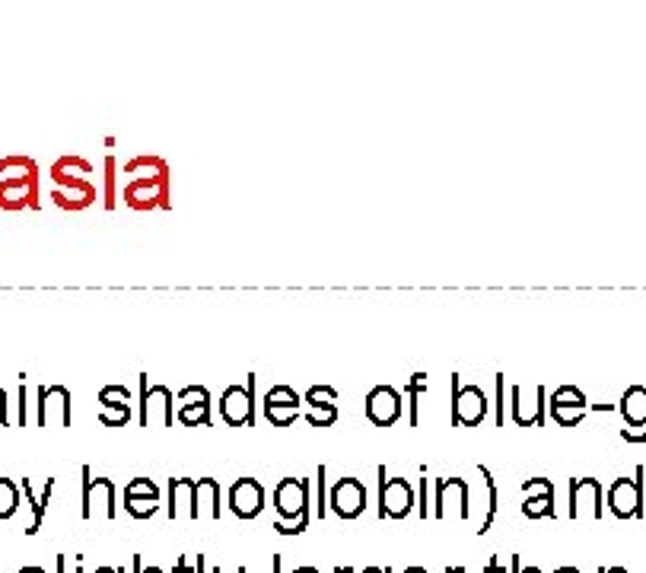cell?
Instances as JSON below:
<instances>
[{
    "label": "cell",
    "mask_w": 646,
    "mask_h": 573,
    "mask_svg": "<svg viewBox=\"0 0 646 573\" xmlns=\"http://www.w3.org/2000/svg\"><path fill=\"white\" fill-rule=\"evenodd\" d=\"M510 418L516 427H545V386L516 382L510 392Z\"/></svg>",
    "instance_id": "cell-10"
},
{
    "label": "cell",
    "mask_w": 646,
    "mask_h": 573,
    "mask_svg": "<svg viewBox=\"0 0 646 573\" xmlns=\"http://www.w3.org/2000/svg\"><path fill=\"white\" fill-rule=\"evenodd\" d=\"M125 510L134 519H150V516H156V510H160V500H125Z\"/></svg>",
    "instance_id": "cell-35"
},
{
    "label": "cell",
    "mask_w": 646,
    "mask_h": 573,
    "mask_svg": "<svg viewBox=\"0 0 646 573\" xmlns=\"http://www.w3.org/2000/svg\"><path fill=\"white\" fill-rule=\"evenodd\" d=\"M325 475H328V468L319 465L316 468V516L325 519L328 516V488H325Z\"/></svg>",
    "instance_id": "cell-34"
},
{
    "label": "cell",
    "mask_w": 646,
    "mask_h": 573,
    "mask_svg": "<svg viewBox=\"0 0 646 573\" xmlns=\"http://www.w3.org/2000/svg\"><path fill=\"white\" fill-rule=\"evenodd\" d=\"M338 421V408H319V411H306V424L309 427H331Z\"/></svg>",
    "instance_id": "cell-37"
},
{
    "label": "cell",
    "mask_w": 646,
    "mask_h": 573,
    "mask_svg": "<svg viewBox=\"0 0 646 573\" xmlns=\"http://www.w3.org/2000/svg\"><path fill=\"white\" fill-rule=\"evenodd\" d=\"M548 411H551V418L561 424V427H576V424L583 421V414L589 411V402H586V395L576 389V386H561V389L551 392Z\"/></svg>",
    "instance_id": "cell-16"
},
{
    "label": "cell",
    "mask_w": 646,
    "mask_h": 573,
    "mask_svg": "<svg viewBox=\"0 0 646 573\" xmlns=\"http://www.w3.org/2000/svg\"><path fill=\"white\" fill-rule=\"evenodd\" d=\"M58 573H67V554H58Z\"/></svg>",
    "instance_id": "cell-49"
},
{
    "label": "cell",
    "mask_w": 646,
    "mask_h": 573,
    "mask_svg": "<svg viewBox=\"0 0 646 573\" xmlns=\"http://www.w3.org/2000/svg\"><path fill=\"white\" fill-rule=\"evenodd\" d=\"M20 488H23V494H26V500H29V507H32V523H29L26 535H36V532L42 529V523H45V510H48V503H51V494H55V488H58V481H55V478H45L39 494H36V488H32L29 478L20 481Z\"/></svg>",
    "instance_id": "cell-22"
},
{
    "label": "cell",
    "mask_w": 646,
    "mask_h": 573,
    "mask_svg": "<svg viewBox=\"0 0 646 573\" xmlns=\"http://www.w3.org/2000/svg\"><path fill=\"white\" fill-rule=\"evenodd\" d=\"M522 494H526V503H522V516L526 519H554V484L548 478H529L522 481Z\"/></svg>",
    "instance_id": "cell-21"
},
{
    "label": "cell",
    "mask_w": 646,
    "mask_h": 573,
    "mask_svg": "<svg viewBox=\"0 0 646 573\" xmlns=\"http://www.w3.org/2000/svg\"><path fill=\"white\" fill-rule=\"evenodd\" d=\"M478 475L484 478L487 503H484V519H481V526L475 532L487 535V532H491V526H494V516H497V484H494V475H491V468H487V465H478Z\"/></svg>",
    "instance_id": "cell-26"
},
{
    "label": "cell",
    "mask_w": 646,
    "mask_h": 573,
    "mask_svg": "<svg viewBox=\"0 0 646 573\" xmlns=\"http://www.w3.org/2000/svg\"><path fill=\"white\" fill-rule=\"evenodd\" d=\"M271 573H284V558H281V554H274V558H271Z\"/></svg>",
    "instance_id": "cell-48"
},
{
    "label": "cell",
    "mask_w": 646,
    "mask_h": 573,
    "mask_svg": "<svg viewBox=\"0 0 646 573\" xmlns=\"http://www.w3.org/2000/svg\"><path fill=\"white\" fill-rule=\"evenodd\" d=\"M125 172L131 179H160L169 172L166 160H160V156H137V160H131L125 166Z\"/></svg>",
    "instance_id": "cell-27"
},
{
    "label": "cell",
    "mask_w": 646,
    "mask_h": 573,
    "mask_svg": "<svg viewBox=\"0 0 646 573\" xmlns=\"http://www.w3.org/2000/svg\"><path fill=\"white\" fill-rule=\"evenodd\" d=\"M80 475H83L80 516L86 519V523H112L115 519V481L112 478H93L90 465H83Z\"/></svg>",
    "instance_id": "cell-3"
},
{
    "label": "cell",
    "mask_w": 646,
    "mask_h": 573,
    "mask_svg": "<svg viewBox=\"0 0 646 573\" xmlns=\"http://www.w3.org/2000/svg\"><path fill=\"white\" fill-rule=\"evenodd\" d=\"M99 421L106 427H125L131 421V405H118V408H102Z\"/></svg>",
    "instance_id": "cell-33"
},
{
    "label": "cell",
    "mask_w": 646,
    "mask_h": 573,
    "mask_svg": "<svg viewBox=\"0 0 646 573\" xmlns=\"http://www.w3.org/2000/svg\"><path fill=\"white\" fill-rule=\"evenodd\" d=\"M643 475L646 468L637 465V478H618L608 491V510L618 519H634L643 516Z\"/></svg>",
    "instance_id": "cell-12"
},
{
    "label": "cell",
    "mask_w": 646,
    "mask_h": 573,
    "mask_svg": "<svg viewBox=\"0 0 646 573\" xmlns=\"http://www.w3.org/2000/svg\"><path fill=\"white\" fill-rule=\"evenodd\" d=\"M176 418L182 427H207L211 424V392L204 386H185L179 392Z\"/></svg>",
    "instance_id": "cell-20"
},
{
    "label": "cell",
    "mask_w": 646,
    "mask_h": 573,
    "mask_svg": "<svg viewBox=\"0 0 646 573\" xmlns=\"http://www.w3.org/2000/svg\"><path fill=\"white\" fill-rule=\"evenodd\" d=\"M401 573H430V570H424V567H408V570H401Z\"/></svg>",
    "instance_id": "cell-56"
},
{
    "label": "cell",
    "mask_w": 646,
    "mask_h": 573,
    "mask_svg": "<svg viewBox=\"0 0 646 573\" xmlns=\"http://www.w3.org/2000/svg\"><path fill=\"white\" fill-rule=\"evenodd\" d=\"M176 573H207V558H204V554H195V561L179 558L176 561Z\"/></svg>",
    "instance_id": "cell-41"
},
{
    "label": "cell",
    "mask_w": 646,
    "mask_h": 573,
    "mask_svg": "<svg viewBox=\"0 0 646 573\" xmlns=\"http://www.w3.org/2000/svg\"><path fill=\"white\" fill-rule=\"evenodd\" d=\"M602 484L599 478H573L570 481V516L573 519H599L602 516Z\"/></svg>",
    "instance_id": "cell-17"
},
{
    "label": "cell",
    "mask_w": 646,
    "mask_h": 573,
    "mask_svg": "<svg viewBox=\"0 0 646 573\" xmlns=\"http://www.w3.org/2000/svg\"><path fill=\"white\" fill-rule=\"evenodd\" d=\"M554 573H580V570H576V567H557Z\"/></svg>",
    "instance_id": "cell-57"
},
{
    "label": "cell",
    "mask_w": 646,
    "mask_h": 573,
    "mask_svg": "<svg viewBox=\"0 0 646 573\" xmlns=\"http://www.w3.org/2000/svg\"><path fill=\"white\" fill-rule=\"evenodd\" d=\"M599 573H627V570L624 567H602Z\"/></svg>",
    "instance_id": "cell-54"
},
{
    "label": "cell",
    "mask_w": 646,
    "mask_h": 573,
    "mask_svg": "<svg viewBox=\"0 0 646 573\" xmlns=\"http://www.w3.org/2000/svg\"><path fill=\"white\" fill-rule=\"evenodd\" d=\"M366 510V484L360 478H338L328 491V513L357 519Z\"/></svg>",
    "instance_id": "cell-13"
},
{
    "label": "cell",
    "mask_w": 646,
    "mask_h": 573,
    "mask_svg": "<svg viewBox=\"0 0 646 573\" xmlns=\"http://www.w3.org/2000/svg\"><path fill=\"white\" fill-rule=\"evenodd\" d=\"M106 207L109 211L115 207V160H112V153L106 156Z\"/></svg>",
    "instance_id": "cell-42"
},
{
    "label": "cell",
    "mask_w": 646,
    "mask_h": 573,
    "mask_svg": "<svg viewBox=\"0 0 646 573\" xmlns=\"http://www.w3.org/2000/svg\"><path fill=\"white\" fill-rule=\"evenodd\" d=\"M16 398H20V418H16V424L26 427V424H29V389H26V376H20V389H16Z\"/></svg>",
    "instance_id": "cell-40"
},
{
    "label": "cell",
    "mask_w": 646,
    "mask_h": 573,
    "mask_svg": "<svg viewBox=\"0 0 646 573\" xmlns=\"http://www.w3.org/2000/svg\"><path fill=\"white\" fill-rule=\"evenodd\" d=\"M137 386H141V414H137L141 427H172V421H176L172 392L166 386H150L147 373L137 376Z\"/></svg>",
    "instance_id": "cell-6"
},
{
    "label": "cell",
    "mask_w": 646,
    "mask_h": 573,
    "mask_svg": "<svg viewBox=\"0 0 646 573\" xmlns=\"http://www.w3.org/2000/svg\"><path fill=\"white\" fill-rule=\"evenodd\" d=\"M357 573H392L389 567H366V570H357Z\"/></svg>",
    "instance_id": "cell-50"
},
{
    "label": "cell",
    "mask_w": 646,
    "mask_h": 573,
    "mask_svg": "<svg viewBox=\"0 0 646 573\" xmlns=\"http://www.w3.org/2000/svg\"><path fill=\"white\" fill-rule=\"evenodd\" d=\"M494 386H497L494 421H497V424H503V421H506V405H510V402H506V376H503V373H497V376H494Z\"/></svg>",
    "instance_id": "cell-36"
},
{
    "label": "cell",
    "mask_w": 646,
    "mask_h": 573,
    "mask_svg": "<svg viewBox=\"0 0 646 573\" xmlns=\"http://www.w3.org/2000/svg\"><path fill=\"white\" fill-rule=\"evenodd\" d=\"M0 211H39V172L0 179Z\"/></svg>",
    "instance_id": "cell-11"
},
{
    "label": "cell",
    "mask_w": 646,
    "mask_h": 573,
    "mask_svg": "<svg viewBox=\"0 0 646 573\" xmlns=\"http://www.w3.org/2000/svg\"><path fill=\"white\" fill-rule=\"evenodd\" d=\"M20 503H23L20 481L0 478V519H13L16 513H20Z\"/></svg>",
    "instance_id": "cell-28"
},
{
    "label": "cell",
    "mask_w": 646,
    "mask_h": 573,
    "mask_svg": "<svg viewBox=\"0 0 646 573\" xmlns=\"http://www.w3.org/2000/svg\"><path fill=\"white\" fill-rule=\"evenodd\" d=\"M23 172H39L36 160H29V156H7V160H0V176H23Z\"/></svg>",
    "instance_id": "cell-31"
},
{
    "label": "cell",
    "mask_w": 646,
    "mask_h": 573,
    "mask_svg": "<svg viewBox=\"0 0 646 573\" xmlns=\"http://www.w3.org/2000/svg\"><path fill=\"white\" fill-rule=\"evenodd\" d=\"M621 418L627 427H646V386H631L624 392Z\"/></svg>",
    "instance_id": "cell-25"
},
{
    "label": "cell",
    "mask_w": 646,
    "mask_h": 573,
    "mask_svg": "<svg viewBox=\"0 0 646 573\" xmlns=\"http://www.w3.org/2000/svg\"><path fill=\"white\" fill-rule=\"evenodd\" d=\"M255 386H258V376L249 373L246 386H230L220 395V418L230 427L255 424Z\"/></svg>",
    "instance_id": "cell-7"
},
{
    "label": "cell",
    "mask_w": 646,
    "mask_h": 573,
    "mask_svg": "<svg viewBox=\"0 0 646 573\" xmlns=\"http://www.w3.org/2000/svg\"><path fill=\"white\" fill-rule=\"evenodd\" d=\"M99 405H102V408L131 405V392H128V386H102V389H99Z\"/></svg>",
    "instance_id": "cell-32"
},
{
    "label": "cell",
    "mask_w": 646,
    "mask_h": 573,
    "mask_svg": "<svg viewBox=\"0 0 646 573\" xmlns=\"http://www.w3.org/2000/svg\"><path fill=\"white\" fill-rule=\"evenodd\" d=\"M226 503H230V513L236 519H255L265 510V488H261L255 478H239V481H233Z\"/></svg>",
    "instance_id": "cell-19"
},
{
    "label": "cell",
    "mask_w": 646,
    "mask_h": 573,
    "mask_svg": "<svg viewBox=\"0 0 646 573\" xmlns=\"http://www.w3.org/2000/svg\"><path fill=\"white\" fill-rule=\"evenodd\" d=\"M446 573H468V567H459V564H452V567H446Z\"/></svg>",
    "instance_id": "cell-52"
},
{
    "label": "cell",
    "mask_w": 646,
    "mask_h": 573,
    "mask_svg": "<svg viewBox=\"0 0 646 573\" xmlns=\"http://www.w3.org/2000/svg\"><path fill=\"white\" fill-rule=\"evenodd\" d=\"M16 573H45V570H42V567H20Z\"/></svg>",
    "instance_id": "cell-53"
},
{
    "label": "cell",
    "mask_w": 646,
    "mask_h": 573,
    "mask_svg": "<svg viewBox=\"0 0 646 573\" xmlns=\"http://www.w3.org/2000/svg\"><path fill=\"white\" fill-rule=\"evenodd\" d=\"M71 389L67 386H39L36 392V424L39 427H71Z\"/></svg>",
    "instance_id": "cell-9"
},
{
    "label": "cell",
    "mask_w": 646,
    "mask_h": 573,
    "mask_svg": "<svg viewBox=\"0 0 646 573\" xmlns=\"http://www.w3.org/2000/svg\"><path fill=\"white\" fill-rule=\"evenodd\" d=\"M131 570H134V573H166L163 567H144L141 554H134V564H131Z\"/></svg>",
    "instance_id": "cell-44"
},
{
    "label": "cell",
    "mask_w": 646,
    "mask_h": 573,
    "mask_svg": "<svg viewBox=\"0 0 646 573\" xmlns=\"http://www.w3.org/2000/svg\"><path fill=\"white\" fill-rule=\"evenodd\" d=\"M290 573H319L316 567H296V570H290Z\"/></svg>",
    "instance_id": "cell-55"
},
{
    "label": "cell",
    "mask_w": 646,
    "mask_h": 573,
    "mask_svg": "<svg viewBox=\"0 0 646 573\" xmlns=\"http://www.w3.org/2000/svg\"><path fill=\"white\" fill-rule=\"evenodd\" d=\"M303 405H309V411L338 408V389L335 386H312L303 398Z\"/></svg>",
    "instance_id": "cell-29"
},
{
    "label": "cell",
    "mask_w": 646,
    "mask_h": 573,
    "mask_svg": "<svg viewBox=\"0 0 646 573\" xmlns=\"http://www.w3.org/2000/svg\"><path fill=\"white\" fill-rule=\"evenodd\" d=\"M433 516L436 519H468L471 516V488L465 478H436V497H433Z\"/></svg>",
    "instance_id": "cell-8"
},
{
    "label": "cell",
    "mask_w": 646,
    "mask_h": 573,
    "mask_svg": "<svg viewBox=\"0 0 646 573\" xmlns=\"http://www.w3.org/2000/svg\"><path fill=\"white\" fill-rule=\"evenodd\" d=\"M195 503V481L191 478H169V519H188Z\"/></svg>",
    "instance_id": "cell-24"
},
{
    "label": "cell",
    "mask_w": 646,
    "mask_h": 573,
    "mask_svg": "<svg viewBox=\"0 0 646 573\" xmlns=\"http://www.w3.org/2000/svg\"><path fill=\"white\" fill-rule=\"evenodd\" d=\"M335 573H357V570H354V567H338Z\"/></svg>",
    "instance_id": "cell-58"
},
{
    "label": "cell",
    "mask_w": 646,
    "mask_h": 573,
    "mask_svg": "<svg viewBox=\"0 0 646 573\" xmlns=\"http://www.w3.org/2000/svg\"><path fill=\"white\" fill-rule=\"evenodd\" d=\"M449 386H452V424L456 427H478L487 411H491V402L481 386H462L459 373L449 376Z\"/></svg>",
    "instance_id": "cell-4"
},
{
    "label": "cell",
    "mask_w": 646,
    "mask_h": 573,
    "mask_svg": "<svg viewBox=\"0 0 646 573\" xmlns=\"http://www.w3.org/2000/svg\"><path fill=\"white\" fill-rule=\"evenodd\" d=\"M427 386V373H414L411 376V386H408V398H411V427H417V392Z\"/></svg>",
    "instance_id": "cell-38"
},
{
    "label": "cell",
    "mask_w": 646,
    "mask_h": 573,
    "mask_svg": "<svg viewBox=\"0 0 646 573\" xmlns=\"http://www.w3.org/2000/svg\"><path fill=\"white\" fill-rule=\"evenodd\" d=\"M300 405H303V398L296 395V389L274 386L265 395V421L274 427H290L296 418H300Z\"/></svg>",
    "instance_id": "cell-18"
},
{
    "label": "cell",
    "mask_w": 646,
    "mask_h": 573,
    "mask_svg": "<svg viewBox=\"0 0 646 573\" xmlns=\"http://www.w3.org/2000/svg\"><path fill=\"white\" fill-rule=\"evenodd\" d=\"M0 427H7V392L0 389Z\"/></svg>",
    "instance_id": "cell-47"
},
{
    "label": "cell",
    "mask_w": 646,
    "mask_h": 573,
    "mask_svg": "<svg viewBox=\"0 0 646 573\" xmlns=\"http://www.w3.org/2000/svg\"><path fill=\"white\" fill-rule=\"evenodd\" d=\"M427 488H430V478H417V516H424V519H430V516H433Z\"/></svg>",
    "instance_id": "cell-39"
},
{
    "label": "cell",
    "mask_w": 646,
    "mask_h": 573,
    "mask_svg": "<svg viewBox=\"0 0 646 573\" xmlns=\"http://www.w3.org/2000/svg\"><path fill=\"white\" fill-rule=\"evenodd\" d=\"M93 573H125L121 567H99V570H93Z\"/></svg>",
    "instance_id": "cell-51"
},
{
    "label": "cell",
    "mask_w": 646,
    "mask_h": 573,
    "mask_svg": "<svg viewBox=\"0 0 646 573\" xmlns=\"http://www.w3.org/2000/svg\"><path fill=\"white\" fill-rule=\"evenodd\" d=\"M191 519H220V484H217V478H198L195 481Z\"/></svg>",
    "instance_id": "cell-23"
},
{
    "label": "cell",
    "mask_w": 646,
    "mask_h": 573,
    "mask_svg": "<svg viewBox=\"0 0 646 573\" xmlns=\"http://www.w3.org/2000/svg\"><path fill=\"white\" fill-rule=\"evenodd\" d=\"M513 573H545L541 567H519V554H513Z\"/></svg>",
    "instance_id": "cell-46"
},
{
    "label": "cell",
    "mask_w": 646,
    "mask_h": 573,
    "mask_svg": "<svg viewBox=\"0 0 646 573\" xmlns=\"http://www.w3.org/2000/svg\"><path fill=\"white\" fill-rule=\"evenodd\" d=\"M309 491L312 484L306 478H284L274 488V510H277V523L274 529L281 535H300L309 529Z\"/></svg>",
    "instance_id": "cell-2"
},
{
    "label": "cell",
    "mask_w": 646,
    "mask_h": 573,
    "mask_svg": "<svg viewBox=\"0 0 646 573\" xmlns=\"http://www.w3.org/2000/svg\"><path fill=\"white\" fill-rule=\"evenodd\" d=\"M414 510V488L405 478H389V468L379 465V519H405Z\"/></svg>",
    "instance_id": "cell-5"
},
{
    "label": "cell",
    "mask_w": 646,
    "mask_h": 573,
    "mask_svg": "<svg viewBox=\"0 0 646 573\" xmlns=\"http://www.w3.org/2000/svg\"><path fill=\"white\" fill-rule=\"evenodd\" d=\"M160 488L150 478H134L125 488V500H160Z\"/></svg>",
    "instance_id": "cell-30"
},
{
    "label": "cell",
    "mask_w": 646,
    "mask_h": 573,
    "mask_svg": "<svg viewBox=\"0 0 646 573\" xmlns=\"http://www.w3.org/2000/svg\"><path fill=\"white\" fill-rule=\"evenodd\" d=\"M90 172L93 166L83 156H61L51 166V182H55L51 198H55L61 211H86L99 198V188L90 182Z\"/></svg>",
    "instance_id": "cell-1"
},
{
    "label": "cell",
    "mask_w": 646,
    "mask_h": 573,
    "mask_svg": "<svg viewBox=\"0 0 646 573\" xmlns=\"http://www.w3.org/2000/svg\"><path fill=\"white\" fill-rule=\"evenodd\" d=\"M401 411H405V398L392 386H376L366 395V421L376 427H392L401 418Z\"/></svg>",
    "instance_id": "cell-15"
},
{
    "label": "cell",
    "mask_w": 646,
    "mask_h": 573,
    "mask_svg": "<svg viewBox=\"0 0 646 573\" xmlns=\"http://www.w3.org/2000/svg\"><path fill=\"white\" fill-rule=\"evenodd\" d=\"M487 573H513V558H510V567H503L497 558H491L487 561Z\"/></svg>",
    "instance_id": "cell-45"
},
{
    "label": "cell",
    "mask_w": 646,
    "mask_h": 573,
    "mask_svg": "<svg viewBox=\"0 0 646 573\" xmlns=\"http://www.w3.org/2000/svg\"><path fill=\"white\" fill-rule=\"evenodd\" d=\"M121 198H125L128 207L134 211H150V207H169V172L160 179H131L121 191Z\"/></svg>",
    "instance_id": "cell-14"
},
{
    "label": "cell",
    "mask_w": 646,
    "mask_h": 573,
    "mask_svg": "<svg viewBox=\"0 0 646 573\" xmlns=\"http://www.w3.org/2000/svg\"><path fill=\"white\" fill-rule=\"evenodd\" d=\"M624 443H646V427H621Z\"/></svg>",
    "instance_id": "cell-43"
}]
</instances>
